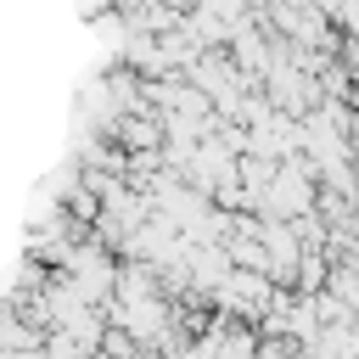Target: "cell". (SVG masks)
<instances>
[{
  "label": "cell",
  "mask_w": 359,
  "mask_h": 359,
  "mask_svg": "<svg viewBox=\"0 0 359 359\" xmlns=\"http://www.w3.org/2000/svg\"><path fill=\"white\" fill-rule=\"evenodd\" d=\"M219 303H224V314H269L275 286H269V275H258V269H230L224 286H219Z\"/></svg>",
  "instance_id": "cell-1"
},
{
  "label": "cell",
  "mask_w": 359,
  "mask_h": 359,
  "mask_svg": "<svg viewBox=\"0 0 359 359\" xmlns=\"http://www.w3.org/2000/svg\"><path fill=\"white\" fill-rule=\"evenodd\" d=\"M258 359H292V342H275V348H258Z\"/></svg>",
  "instance_id": "cell-2"
}]
</instances>
